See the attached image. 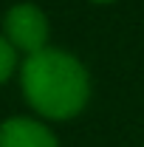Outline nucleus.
<instances>
[{"instance_id": "nucleus-1", "label": "nucleus", "mask_w": 144, "mask_h": 147, "mask_svg": "<svg viewBox=\"0 0 144 147\" xmlns=\"http://www.w3.org/2000/svg\"><path fill=\"white\" fill-rule=\"evenodd\" d=\"M26 99L48 119H68L88 99V74L71 54L42 48L23 65Z\"/></svg>"}, {"instance_id": "nucleus-2", "label": "nucleus", "mask_w": 144, "mask_h": 147, "mask_svg": "<svg viewBox=\"0 0 144 147\" xmlns=\"http://www.w3.org/2000/svg\"><path fill=\"white\" fill-rule=\"evenodd\" d=\"M3 26H6V37H9V42H11L14 48H20V51H26L28 57L45 48L48 23H45L42 11H40L37 6H28V3L14 6V9L6 14Z\"/></svg>"}, {"instance_id": "nucleus-3", "label": "nucleus", "mask_w": 144, "mask_h": 147, "mask_svg": "<svg viewBox=\"0 0 144 147\" xmlns=\"http://www.w3.org/2000/svg\"><path fill=\"white\" fill-rule=\"evenodd\" d=\"M0 147H57V142L31 119H9L0 127Z\"/></svg>"}, {"instance_id": "nucleus-4", "label": "nucleus", "mask_w": 144, "mask_h": 147, "mask_svg": "<svg viewBox=\"0 0 144 147\" xmlns=\"http://www.w3.org/2000/svg\"><path fill=\"white\" fill-rule=\"evenodd\" d=\"M11 68H14V45L0 37V82L11 74Z\"/></svg>"}, {"instance_id": "nucleus-5", "label": "nucleus", "mask_w": 144, "mask_h": 147, "mask_svg": "<svg viewBox=\"0 0 144 147\" xmlns=\"http://www.w3.org/2000/svg\"><path fill=\"white\" fill-rule=\"evenodd\" d=\"M96 3H108V0H96Z\"/></svg>"}]
</instances>
